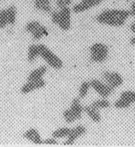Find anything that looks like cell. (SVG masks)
<instances>
[{
	"label": "cell",
	"mask_w": 135,
	"mask_h": 147,
	"mask_svg": "<svg viewBox=\"0 0 135 147\" xmlns=\"http://www.w3.org/2000/svg\"><path fill=\"white\" fill-rule=\"evenodd\" d=\"M130 16V11L127 10L107 9L97 17V21L102 24L120 26L124 24Z\"/></svg>",
	"instance_id": "obj_1"
},
{
	"label": "cell",
	"mask_w": 135,
	"mask_h": 147,
	"mask_svg": "<svg viewBox=\"0 0 135 147\" xmlns=\"http://www.w3.org/2000/svg\"><path fill=\"white\" fill-rule=\"evenodd\" d=\"M39 56H40L50 67L55 69H60L63 67V61L49 48L44 45H39Z\"/></svg>",
	"instance_id": "obj_2"
},
{
	"label": "cell",
	"mask_w": 135,
	"mask_h": 147,
	"mask_svg": "<svg viewBox=\"0 0 135 147\" xmlns=\"http://www.w3.org/2000/svg\"><path fill=\"white\" fill-rule=\"evenodd\" d=\"M109 49L102 43H95L90 47L91 59L95 62H103L107 59Z\"/></svg>",
	"instance_id": "obj_3"
},
{
	"label": "cell",
	"mask_w": 135,
	"mask_h": 147,
	"mask_svg": "<svg viewBox=\"0 0 135 147\" xmlns=\"http://www.w3.org/2000/svg\"><path fill=\"white\" fill-rule=\"evenodd\" d=\"M91 87L93 88L94 90L99 94L102 98H107L114 92V88L110 86L107 84L102 83L97 79H93L90 81Z\"/></svg>",
	"instance_id": "obj_4"
},
{
	"label": "cell",
	"mask_w": 135,
	"mask_h": 147,
	"mask_svg": "<svg viewBox=\"0 0 135 147\" xmlns=\"http://www.w3.org/2000/svg\"><path fill=\"white\" fill-rule=\"evenodd\" d=\"M58 25L64 31H68L71 27V9L69 7L60 9Z\"/></svg>",
	"instance_id": "obj_5"
},
{
	"label": "cell",
	"mask_w": 135,
	"mask_h": 147,
	"mask_svg": "<svg viewBox=\"0 0 135 147\" xmlns=\"http://www.w3.org/2000/svg\"><path fill=\"white\" fill-rule=\"evenodd\" d=\"M103 1V0H81L80 3L74 5L72 8V11L76 14H80L89 9L99 5Z\"/></svg>",
	"instance_id": "obj_6"
},
{
	"label": "cell",
	"mask_w": 135,
	"mask_h": 147,
	"mask_svg": "<svg viewBox=\"0 0 135 147\" xmlns=\"http://www.w3.org/2000/svg\"><path fill=\"white\" fill-rule=\"evenodd\" d=\"M103 78L108 85L114 89L121 86L123 83V79L119 74L117 72L105 71L103 74Z\"/></svg>",
	"instance_id": "obj_7"
},
{
	"label": "cell",
	"mask_w": 135,
	"mask_h": 147,
	"mask_svg": "<svg viewBox=\"0 0 135 147\" xmlns=\"http://www.w3.org/2000/svg\"><path fill=\"white\" fill-rule=\"evenodd\" d=\"M45 86V82L43 79L35 81H27L21 88V93L23 94H27L36 89H39Z\"/></svg>",
	"instance_id": "obj_8"
},
{
	"label": "cell",
	"mask_w": 135,
	"mask_h": 147,
	"mask_svg": "<svg viewBox=\"0 0 135 147\" xmlns=\"http://www.w3.org/2000/svg\"><path fill=\"white\" fill-rule=\"evenodd\" d=\"M86 131V128L84 126H82V125L76 126L75 128H73V129H71V131H70L69 136H67V139L64 143V145H65V146L73 145L74 142H75V141L77 139V138L84 134Z\"/></svg>",
	"instance_id": "obj_9"
},
{
	"label": "cell",
	"mask_w": 135,
	"mask_h": 147,
	"mask_svg": "<svg viewBox=\"0 0 135 147\" xmlns=\"http://www.w3.org/2000/svg\"><path fill=\"white\" fill-rule=\"evenodd\" d=\"M23 136L25 139H27V140L30 141L32 143L35 144H42L43 140L41 138L39 131L34 128L29 129L27 131L24 132Z\"/></svg>",
	"instance_id": "obj_10"
},
{
	"label": "cell",
	"mask_w": 135,
	"mask_h": 147,
	"mask_svg": "<svg viewBox=\"0 0 135 147\" xmlns=\"http://www.w3.org/2000/svg\"><path fill=\"white\" fill-rule=\"evenodd\" d=\"M70 109L75 117L76 119H80L82 118V112L84 111V107H82L80 98H74L72 100Z\"/></svg>",
	"instance_id": "obj_11"
},
{
	"label": "cell",
	"mask_w": 135,
	"mask_h": 147,
	"mask_svg": "<svg viewBox=\"0 0 135 147\" xmlns=\"http://www.w3.org/2000/svg\"><path fill=\"white\" fill-rule=\"evenodd\" d=\"M84 111H85V113L87 114L88 117H89L92 121H95V122L98 123L101 121V119H102L101 115L100 114H99V109L92 107L91 104L90 105L86 106V107H84Z\"/></svg>",
	"instance_id": "obj_12"
},
{
	"label": "cell",
	"mask_w": 135,
	"mask_h": 147,
	"mask_svg": "<svg viewBox=\"0 0 135 147\" xmlns=\"http://www.w3.org/2000/svg\"><path fill=\"white\" fill-rule=\"evenodd\" d=\"M47 68L45 66H41L38 68L35 69L29 74L27 77V81H35L42 79L44 75L47 72Z\"/></svg>",
	"instance_id": "obj_13"
},
{
	"label": "cell",
	"mask_w": 135,
	"mask_h": 147,
	"mask_svg": "<svg viewBox=\"0 0 135 147\" xmlns=\"http://www.w3.org/2000/svg\"><path fill=\"white\" fill-rule=\"evenodd\" d=\"M34 5L36 9L45 12L49 13L52 11L50 0H34Z\"/></svg>",
	"instance_id": "obj_14"
},
{
	"label": "cell",
	"mask_w": 135,
	"mask_h": 147,
	"mask_svg": "<svg viewBox=\"0 0 135 147\" xmlns=\"http://www.w3.org/2000/svg\"><path fill=\"white\" fill-rule=\"evenodd\" d=\"M7 11V21H8V24L14 25L15 24L16 20H17V8L15 6L11 5L6 9Z\"/></svg>",
	"instance_id": "obj_15"
},
{
	"label": "cell",
	"mask_w": 135,
	"mask_h": 147,
	"mask_svg": "<svg viewBox=\"0 0 135 147\" xmlns=\"http://www.w3.org/2000/svg\"><path fill=\"white\" fill-rule=\"evenodd\" d=\"M39 56V50H38V46L36 45H32L29 47L27 54L28 61L30 63L34 62Z\"/></svg>",
	"instance_id": "obj_16"
},
{
	"label": "cell",
	"mask_w": 135,
	"mask_h": 147,
	"mask_svg": "<svg viewBox=\"0 0 135 147\" xmlns=\"http://www.w3.org/2000/svg\"><path fill=\"white\" fill-rule=\"evenodd\" d=\"M70 131H71V129H70V128H67V127L59 128V129L54 131L53 133H52V137L55 138V139L65 138L69 136Z\"/></svg>",
	"instance_id": "obj_17"
},
{
	"label": "cell",
	"mask_w": 135,
	"mask_h": 147,
	"mask_svg": "<svg viewBox=\"0 0 135 147\" xmlns=\"http://www.w3.org/2000/svg\"><path fill=\"white\" fill-rule=\"evenodd\" d=\"M91 105L95 108L97 109H107L109 107L110 103L107 99L103 98L102 99L96 100L94 102H92Z\"/></svg>",
	"instance_id": "obj_18"
},
{
	"label": "cell",
	"mask_w": 135,
	"mask_h": 147,
	"mask_svg": "<svg viewBox=\"0 0 135 147\" xmlns=\"http://www.w3.org/2000/svg\"><path fill=\"white\" fill-rule=\"evenodd\" d=\"M90 87V82H87V81L84 82L83 83L80 85V89H79V98H84L86 97Z\"/></svg>",
	"instance_id": "obj_19"
},
{
	"label": "cell",
	"mask_w": 135,
	"mask_h": 147,
	"mask_svg": "<svg viewBox=\"0 0 135 147\" xmlns=\"http://www.w3.org/2000/svg\"><path fill=\"white\" fill-rule=\"evenodd\" d=\"M32 34L33 39H34V40H39V39H40L43 36H47V35L48 34V33L46 28L41 25V26H39L34 33H32Z\"/></svg>",
	"instance_id": "obj_20"
},
{
	"label": "cell",
	"mask_w": 135,
	"mask_h": 147,
	"mask_svg": "<svg viewBox=\"0 0 135 147\" xmlns=\"http://www.w3.org/2000/svg\"><path fill=\"white\" fill-rule=\"evenodd\" d=\"M131 104L132 103L127 101V99L120 97L117 101H116L114 106L117 109H127L128 107H130L131 106Z\"/></svg>",
	"instance_id": "obj_21"
},
{
	"label": "cell",
	"mask_w": 135,
	"mask_h": 147,
	"mask_svg": "<svg viewBox=\"0 0 135 147\" xmlns=\"http://www.w3.org/2000/svg\"><path fill=\"white\" fill-rule=\"evenodd\" d=\"M63 117H64V120L67 123H72L76 121V118L74 117V115L73 114V113L72 112L71 109H68L64 110V111L63 112Z\"/></svg>",
	"instance_id": "obj_22"
},
{
	"label": "cell",
	"mask_w": 135,
	"mask_h": 147,
	"mask_svg": "<svg viewBox=\"0 0 135 147\" xmlns=\"http://www.w3.org/2000/svg\"><path fill=\"white\" fill-rule=\"evenodd\" d=\"M41 26V24L37 21H32L29 22L28 24L26 25L25 29L27 32L29 33H34L39 26Z\"/></svg>",
	"instance_id": "obj_23"
},
{
	"label": "cell",
	"mask_w": 135,
	"mask_h": 147,
	"mask_svg": "<svg viewBox=\"0 0 135 147\" xmlns=\"http://www.w3.org/2000/svg\"><path fill=\"white\" fill-rule=\"evenodd\" d=\"M8 24L6 9L0 10V29H4Z\"/></svg>",
	"instance_id": "obj_24"
},
{
	"label": "cell",
	"mask_w": 135,
	"mask_h": 147,
	"mask_svg": "<svg viewBox=\"0 0 135 147\" xmlns=\"http://www.w3.org/2000/svg\"><path fill=\"white\" fill-rule=\"evenodd\" d=\"M120 97L124 98L125 99H127V101H129L130 102L135 103V92H132V91H126L122 93V94L120 95Z\"/></svg>",
	"instance_id": "obj_25"
},
{
	"label": "cell",
	"mask_w": 135,
	"mask_h": 147,
	"mask_svg": "<svg viewBox=\"0 0 135 147\" xmlns=\"http://www.w3.org/2000/svg\"><path fill=\"white\" fill-rule=\"evenodd\" d=\"M72 2V0H56V5L59 9L69 7Z\"/></svg>",
	"instance_id": "obj_26"
},
{
	"label": "cell",
	"mask_w": 135,
	"mask_h": 147,
	"mask_svg": "<svg viewBox=\"0 0 135 147\" xmlns=\"http://www.w3.org/2000/svg\"><path fill=\"white\" fill-rule=\"evenodd\" d=\"M59 20V11H54L52 12V22L54 24L58 25Z\"/></svg>",
	"instance_id": "obj_27"
},
{
	"label": "cell",
	"mask_w": 135,
	"mask_h": 147,
	"mask_svg": "<svg viewBox=\"0 0 135 147\" xmlns=\"http://www.w3.org/2000/svg\"><path fill=\"white\" fill-rule=\"evenodd\" d=\"M42 144H47V145H57L58 144V142L56 140L55 138H51V139H47L43 140Z\"/></svg>",
	"instance_id": "obj_28"
},
{
	"label": "cell",
	"mask_w": 135,
	"mask_h": 147,
	"mask_svg": "<svg viewBox=\"0 0 135 147\" xmlns=\"http://www.w3.org/2000/svg\"><path fill=\"white\" fill-rule=\"evenodd\" d=\"M130 15L135 17V1H133L132 4L131 10L130 11Z\"/></svg>",
	"instance_id": "obj_29"
},
{
	"label": "cell",
	"mask_w": 135,
	"mask_h": 147,
	"mask_svg": "<svg viewBox=\"0 0 135 147\" xmlns=\"http://www.w3.org/2000/svg\"><path fill=\"white\" fill-rule=\"evenodd\" d=\"M130 29H131L132 32L135 33V22H134L131 25V26H130Z\"/></svg>",
	"instance_id": "obj_30"
},
{
	"label": "cell",
	"mask_w": 135,
	"mask_h": 147,
	"mask_svg": "<svg viewBox=\"0 0 135 147\" xmlns=\"http://www.w3.org/2000/svg\"><path fill=\"white\" fill-rule=\"evenodd\" d=\"M130 44L132 45H135V36L130 40Z\"/></svg>",
	"instance_id": "obj_31"
}]
</instances>
